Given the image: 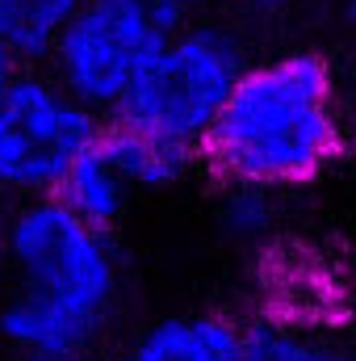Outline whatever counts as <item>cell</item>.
<instances>
[{
    "label": "cell",
    "mask_w": 356,
    "mask_h": 361,
    "mask_svg": "<svg viewBox=\"0 0 356 361\" xmlns=\"http://www.w3.org/2000/svg\"><path fill=\"white\" fill-rule=\"evenodd\" d=\"M352 361H356V353H352Z\"/></svg>",
    "instance_id": "cell-18"
},
{
    "label": "cell",
    "mask_w": 356,
    "mask_h": 361,
    "mask_svg": "<svg viewBox=\"0 0 356 361\" xmlns=\"http://www.w3.org/2000/svg\"><path fill=\"white\" fill-rule=\"evenodd\" d=\"M105 118L46 68H21L0 97V185L8 197H51L101 139Z\"/></svg>",
    "instance_id": "cell-4"
},
{
    "label": "cell",
    "mask_w": 356,
    "mask_h": 361,
    "mask_svg": "<svg viewBox=\"0 0 356 361\" xmlns=\"http://www.w3.org/2000/svg\"><path fill=\"white\" fill-rule=\"evenodd\" d=\"M8 294L0 298V341L13 353L80 361L105 336L122 269L105 231L76 219L55 193L17 197L0 219Z\"/></svg>",
    "instance_id": "cell-1"
},
{
    "label": "cell",
    "mask_w": 356,
    "mask_h": 361,
    "mask_svg": "<svg viewBox=\"0 0 356 361\" xmlns=\"http://www.w3.org/2000/svg\"><path fill=\"white\" fill-rule=\"evenodd\" d=\"M76 8L80 0H0V42L25 68H38Z\"/></svg>",
    "instance_id": "cell-10"
},
{
    "label": "cell",
    "mask_w": 356,
    "mask_h": 361,
    "mask_svg": "<svg viewBox=\"0 0 356 361\" xmlns=\"http://www.w3.org/2000/svg\"><path fill=\"white\" fill-rule=\"evenodd\" d=\"M4 210H8V193H4V185H0V219H4Z\"/></svg>",
    "instance_id": "cell-17"
},
{
    "label": "cell",
    "mask_w": 356,
    "mask_h": 361,
    "mask_svg": "<svg viewBox=\"0 0 356 361\" xmlns=\"http://www.w3.org/2000/svg\"><path fill=\"white\" fill-rule=\"evenodd\" d=\"M13 361H51V357H34V353H13Z\"/></svg>",
    "instance_id": "cell-16"
},
{
    "label": "cell",
    "mask_w": 356,
    "mask_h": 361,
    "mask_svg": "<svg viewBox=\"0 0 356 361\" xmlns=\"http://www.w3.org/2000/svg\"><path fill=\"white\" fill-rule=\"evenodd\" d=\"M172 30L177 21L147 0H80L46 55V72L92 114L113 118L134 76Z\"/></svg>",
    "instance_id": "cell-5"
},
{
    "label": "cell",
    "mask_w": 356,
    "mask_h": 361,
    "mask_svg": "<svg viewBox=\"0 0 356 361\" xmlns=\"http://www.w3.org/2000/svg\"><path fill=\"white\" fill-rule=\"evenodd\" d=\"M130 193H134V189H130V185L122 180V173L113 169V160L105 156L101 139L72 164V173L59 180V189H55V197H59L76 219H84L89 227H96V231H109V227L126 214Z\"/></svg>",
    "instance_id": "cell-9"
},
{
    "label": "cell",
    "mask_w": 356,
    "mask_h": 361,
    "mask_svg": "<svg viewBox=\"0 0 356 361\" xmlns=\"http://www.w3.org/2000/svg\"><path fill=\"white\" fill-rule=\"evenodd\" d=\"M147 4H155V8H160L164 17H172V21L180 25V21H184V17H189L193 8H201L205 0H147Z\"/></svg>",
    "instance_id": "cell-13"
},
{
    "label": "cell",
    "mask_w": 356,
    "mask_h": 361,
    "mask_svg": "<svg viewBox=\"0 0 356 361\" xmlns=\"http://www.w3.org/2000/svg\"><path fill=\"white\" fill-rule=\"evenodd\" d=\"M276 189H260V185H227L222 206H218V223L231 240L239 244H256L265 240L276 223V206H272Z\"/></svg>",
    "instance_id": "cell-11"
},
{
    "label": "cell",
    "mask_w": 356,
    "mask_h": 361,
    "mask_svg": "<svg viewBox=\"0 0 356 361\" xmlns=\"http://www.w3.org/2000/svg\"><path fill=\"white\" fill-rule=\"evenodd\" d=\"M113 361H243V324L227 315H164Z\"/></svg>",
    "instance_id": "cell-6"
},
{
    "label": "cell",
    "mask_w": 356,
    "mask_h": 361,
    "mask_svg": "<svg viewBox=\"0 0 356 361\" xmlns=\"http://www.w3.org/2000/svg\"><path fill=\"white\" fill-rule=\"evenodd\" d=\"M243 68V47L222 25H177L126 89L113 122L201 152V139L222 114Z\"/></svg>",
    "instance_id": "cell-3"
},
{
    "label": "cell",
    "mask_w": 356,
    "mask_h": 361,
    "mask_svg": "<svg viewBox=\"0 0 356 361\" xmlns=\"http://www.w3.org/2000/svg\"><path fill=\"white\" fill-rule=\"evenodd\" d=\"M8 294V257H4V235H0V298Z\"/></svg>",
    "instance_id": "cell-14"
},
{
    "label": "cell",
    "mask_w": 356,
    "mask_h": 361,
    "mask_svg": "<svg viewBox=\"0 0 356 361\" xmlns=\"http://www.w3.org/2000/svg\"><path fill=\"white\" fill-rule=\"evenodd\" d=\"M243 361H352V349L319 319L268 311L243 324Z\"/></svg>",
    "instance_id": "cell-8"
},
{
    "label": "cell",
    "mask_w": 356,
    "mask_h": 361,
    "mask_svg": "<svg viewBox=\"0 0 356 361\" xmlns=\"http://www.w3.org/2000/svg\"><path fill=\"white\" fill-rule=\"evenodd\" d=\"M248 4H256V8H276V4H285V0H248Z\"/></svg>",
    "instance_id": "cell-15"
},
{
    "label": "cell",
    "mask_w": 356,
    "mask_h": 361,
    "mask_svg": "<svg viewBox=\"0 0 356 361\" xmlns=\"http://www.w3.org/2000/svg\"><path fill=\"white\" fill-rule=\"evenodd\" d=\"M21 68H25V63H21V59H17V55L0 42V97H4V92H8V85L21 76Z\"/></svg>",
    "instance_id": "cell-12"
},
{
    "label": "cell",
    "mask_w": 356,
    "mask_h": 361,
    "mask_svg": "<svg viewBox=\"0 0 356 361\" xmlns=\"http://www.w3.org/2000/svg\"><path fill=\"white\" fill-rule=\"evenodd\" d=\"M101 147L105 156L113 160V169L122 173V180L134 189V193H160V189H172L193 173L197 164V147H184L172 139H160V135H147V130H134L126 122H105L101 130Z\"/></svg>",
    "instance_id": "cell-7"
},
{
    "label": "cell",
    "mask_w": 356,
    "mask_h": 361,
    "mask_svg": "<svg viewBox=\"0 0 356 361\" xmlns=\"http://www.w3.org/2000/svg\"><path fill=\"white\" fill-rule=\"evenodd\" d=\"M336 156V85L331 68L310 51L248 63L201 139V160L227 185H306Z\"/></svg>",
    "instance_id": "cell-2"
}]
</instances>
